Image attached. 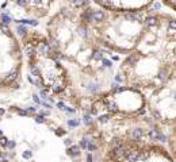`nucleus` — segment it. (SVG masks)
I'll list each match as a JSON object with an SVG mask.
<instances>
[{
    "mask_svg": "<svg viewBox=\"0 0 176 162\" xmlns=\"http://www.w3.org/2000/svg\"><path fill=\"white\" fill-rule=\"evenodd\" d=\"M102 64L104 65L106 68H110L111 65H112V64H111V62H110V61H108V59H104V58L102 59Z\"/></svg>",
    "mask_w": 176,
    "mask_h": 162,
    "instance_id": "11",
    "label": "nucleus"
},
{
    "mask_svg": "<svg viewBox=\"0 0 176 162\" xmlns=\"http://www.w3.org/2000/svg\"><path fill=\"white\" fill-rule=\"evenodd\" d=\"M92 18H94L96 22H102L103 19H104V12H103V11H95Z\"/></svg>",
    "mask_w": 176,
    "mask_h": 162,
    "instance_id": "2",
    "label": "nucleus"
},
{
    "mask_svg": "<svg viewBox=\"0 0 176 162\" xmlns=\"http://www.w3.org/2000/svg\"><path fill=\"white\" fill-rule=\"evenodd\" d=\"M35 122H37V123H45L44 116H37V118H35Z\"/></svg>",
    "mask_w": 176,
    "mask_h": 162,
    "instance_id": "18",
    "label": "nucleus"
},
{
    "mask_svg": "<svg viewBox=\"0 0 176 162\" xmlns=\"http://www.w3.org/2000/svg\"><path fill=\"white\" fill-rule=\"evenodd\" d=\"M0 136H1V131H0Z\"/></svg>",
    "mask_w": 176,
    "mask_h": 162,
    "instance_id": "33",
    "label": "nucleus"
},
{
    "mask_svg": "<svg viewBox=\"0 0 176 162\" xmlns=\"http://www.w3.org/2000/svg\"><path fill=\"white\" fill-rule=\"evenodd\" d=\"M108 120H110V116H108V115H102V116H99L100 123H107Z\"/></svg>",
    "mask_w": 176,
    "mask_h": 162,
    "instance_id": "8",
    "label": "nucleus"
},
{
    "mask_svg": "<svg viewBox=\"0 0 176 162\" xmlns=\"http://www.w3.org/2000/svg\"><path fill=\"white\" fill-rule=\"evenodd\" d=\"M1 19H3V22H4V23H8V22L11 20V19H10V18H8L7 15H4V14L1 15Z\"/></svg>",
    "mask_w": 176,
    "mask_h": 162,
    "instance_id": "20",
    "label": "nucleus"
},
{
    "mask_svg": "<svg viewBox=\"0 0 176 162\" xmlns=\"http://www.w3.org/2000/svg\"><path fill=\"white\" fill-rule=\"evenodd\" d=\"M84 122L87 124H89L91 123V116H89V115H85V116H84Z\"/></svg>",
    "mask_w": 176,
    "mask_h": 162,
    "instance_id": "23",
    "label": "nucleus"
},
{
    "mask_svg": "<svg viewBox=\"0 0 176 162\" xmlns=\"http://www.w3.org/2000/svg\"><path fill=\"white\" fill-rule=\"evenodd\" d=\"M145 23H146V26L153 27V26H156V23H157V18H156V16H148L146 20H145Z\"/></svg>",
    "mask_w": 176,
    "mask_h": 162,
    "instance_id": "3",
    "label": "nucleus"
},
{
    "mask_svg": "<svg viewBox=\"0 0 176 162\" xmlns=\"http://www.w3.org/2000/svg\"><path fill=\"white\" fill-rule=\"evenodd\" d=\"M7 146H8L10 149H12V147H15V143H14V142H8V143H7Z\"/></svg>",
    "mask_w": 176,
    "mask_h": 162,
    "instance_id": "27",
    "label": "nucleus"
},
{
    "mask_svg": "<svg viewBox=\"0 0 176 162\" xmlns=\"http://www.w3.org/2000/svg\"><path fill=\"white\" fill-rule=\"evenodd\" d=\"M68 124H69V126H72V127H75V126H77V124H79V122H77V120H69V122H68Z\"/></svg>",
    "mask_w": 176,
    "mask_h": 162,
    "instance_id": "21",
    "label": "nucleus"
},
{
    "mask_svg": "<svg viewBox=\"0 0 176 162\" xmlns=\"http://www.w3.org/2000/svg\"><path fill=\"white\" fill-rule=\"evenodd\" d=\"M41 95H42V97H46V91H41Z\"/></svg>",
    "mask_w": 176,
    "mask_h": 162,
    "instance_id": "31",
    "label": "nucleus"
},
{
    "mask_svg": "<svg viewBox=\"0 0 176 162\" xmlns=\"http://www.w3.org/2000/svg\"><path fill=\"white\" fill-rule=\"evenodd\" d=\"M56 134H57V135H64V134H65V131H62V128H58L57 131H56Z\"/></svg>",
    "mask_w": 176,
    "mask_h": 162,
    "instance_id": "25",
    "label": "nucleus"
},
{
    "mask_svg": "<svg viewBox=\"0 0 176 162\" xmlns=\"http://www.w3.org/2000/svg\"><path fill=\"white\" fill-rule=\"evenodd\" d=\"M168 27H169V30H176V20H171Z\"/></svg>",
    "mask_w": 176,
    "mask_h": 162,
    "instance_id": "10",
    "label": "nucleus"
},
{
    "mask_svg": "<svg viewBox=\"0 0 176 162\" xmlns=\"http://www.w3.org/2000/svg\"><path fill=\"white\" fill-rule=\"evenodd\" d=\"M18 4L19 5H26L27 3H26V1H18Z\"/></svg>",
    "mask_w": 176,
    "mask_h": 162,
    "instance_id": "30",
    "label": "nucleus"
},
{
    "mask_svg": "<svg viewBox=\"0 0 176 162\" xmlns=\"http://www.w3.org/2000/svg\"><path fill=\"white\" fill-rule=\"evenodd\" d=\"M31 155H33V154H31V151H24V153H23V158H26V159H28V158H31Z\"/></svg>",
    "mask_w": 176,
    "mask_h": 162,
    "instance_id": "14",
    "label": "nucleus"
},
{
    "mask_svg": "<svg viewBox=\"0 0 176 162\" xmlns=\"http://www.w3.org/2000/svg\"><path fill=\"white\" fill-rule=\"evenodd\" d=\"M14 78H16V73L15 72H12V73L8 74V80H14Z\"/></svg>",
    "mask_w": 176,
    "mask_h": 162,
    "instance_id": "22",
    "label": "nucleus"
},
{
    "mask_svg": "<svg viewBox=\"0 0 176 162\" xmlns=\"http://www.w3.org/2000/svg\"><path fill=\"white\" fill-rule=\"evenodd\" d=\"M18 113H19V115H22V116H26V115H27V111H22V109H19V111H18Z\"/></svg>",
    "mask_w": 176,
    "mask_h": 162,
    "instance_id": "26",
    "label": "nucleus"
},
{
    "mask_svg": "<svg viewBox=\"0 0 176 162\" xmlns=\"http://www.w3.org/2000/svg\"><path fill=\"white\" fill-rule=\"evenodd\" d=\"M26 53H27V55L33 57V55H34V49L33 47H27V49H26Z\"/></svg>",
    "mask_w": 176,
    "mask_h": 162,
    "instance_id": "13",
    "label": "nucleus"
},
{
    "mask_svg": "<svg viewBox=\"0 0 176 162\" xmlns=\"http://www.w3.org/2000/svg\"><path fill=\"white\" fill-rule=\"evenodd\" d=\"M142 135H144V131L141 128H136V130L132 131V136H133L134 140H140L141 138H142Z\"/></svg>",
    "mask_w": 176,
    "mask_h": 162,
    "instance_id": "1",
    "label": "nucleus"
},
{
    "mask_svg": "<svg viewBox=\"0 0 176 162\" xmlns=\"http://www.w3.org/2000/svg\"><path fill=\"white\" fill-rule=\"evenodd\" d=\"M87 149L89 151H94V150H96V145H95V143H88Z\"/></svg>",
    "mask_w": 176,
    "mask_h": 162,
    "instance_id": "12",
    "label": "nucleus"
},
{
    "mask_svg": "<svg viewBox=\"0 0 176 162\" xmlns=\"http://www.w3.org/2000/svg\"><path fill=\"white\" fill-rule=\"evenodd\" d=\"M57 107H58V108H60V109H65V111H66V107H65V105H64V103H57Z\"/></svg>",
    "mask_w": 176,
    "mask_h": 162,
    "instance_id": "24",
    "label": "nucleus"
},
{
    "mask_svg": "<svg viewBox=\"0 0 176 162\" xmlns=\"http://www.w3.org/2000/svg\"><path fill=\"white\" fill-rule=\"evenodd\" d=\"M31 73H33L34 76H38L39 74V70L35 68V66H31Z\"/></svg>",
    "mask_w": 176,
    "mask_h": 162,
    "instance_id": "15",
    "label": "nucleus"
},
{
    "mask_svg": "<svg viewBox=\"0 0 176 162\" xmlns=\"http://www.w3.org/2000/svg\"><path fill=\"white\" fill-rule=\"evenodd\" d=\"M28 112H35V108L30 107V108H28V111H27V113H28Z\"/></svg>",
    "mask_w": 176,
    "mask_h": 162,
    "instance_id": "28",
    "label": "nucleus"
},
{
    "mask_svg": "<svg viewBox=\"0 0 176 162\" xmlns=\"http://www.w3.org/2000/svg\"><path fill=\"white\" fill-rule=\"evenodd\" d=\"M7 143H8V142H7V138H4V136H1V138H0V145L7 146Z\"/></svg>",
    "mask_w": 176,
    "mask_h": 162,
    "instance_id": "16",
    "label": "nucleus"
},
{
    "mask_svg": "<svg viewBox=\"0 0 176 162\" xmlns=\"http://www.w3.org/2000/svg\"><path fill=\"white\" fill-rule=\"evenodd\" d=\"M160 135L161 134H160L159 130H150V131H149V136H150L153 140H157L160 138Z\"/></svg>",
    "mask_w": 176,
    "mask_h": 162,
    "instance_id": "5",
    "label": "nucleus"
},
{
    "mask_svg": "<svg viewBox=\"0 0 176 162\" xmlns=\"http://www.w3.org/2000/svg\"><path fill=\"white\" fill-rule=\"evenodd\" d=\"M34 101H35V103H39V99H38V96H37V95H34Z\"/></svg>",
    "mask_w": 176,
    "mask_h": 162,
    "instance_id": "29",
    "label": "nucleus"
},
{
    "mask_svg": "<svg viewBox=\"0 0 176 162\" xmlns=\"http://www.w3.org/2000/svg\"><path fill=\"white\" fill-rule=\"evenodd\" d=\"M41 51L44 54H50V47L48 43H42V46H41Z\"/></svg>",
    "mask_w": 176,
    "mask_h": 162,
    "instance_id": "7",
    "label": "nucleus"
},
{
    "mask_svg": "<svg viewBox=\"0 0 176 162\" xmlns=\"http://www.w3.org/2000/svg\"><path fill=\"white\" fill-rule=\"evenodd\" d=\"M92 58H94L95 61H102V59H103V53L96 50V51L94 53V55H92Z\"/></svg>",
    "mask_w": 176,
    "mask_h": 162,
    "instance_id": "6",
    "label": "nucleus"
},
{
    "mask_svg": "<svg viewBox=\"0 0 176 162\" xmlns=\"http://www.w3.org/2000/svg\"><path fill=\"white\" fill-rule=\"evenodd\" d=\"M80 146H81L83 149H87V146H88V143H87V139H83L81 142H80Z\"/></svg>",
    "mask_w": 176,
    "mask_h": 162,
    "instance_id": "19",
    "label": "nucleus"
},
{
    "mask_svg": "<svg viewBox=\"0 0 176 162\" xmlns=\"http://www.w3.org/2000/svg\"><path fill=\"white\" fill-rule=\"evenodd\" d=\"M1 115H4V109H3V108H0V116H1Z\"/></svg>",
    "mask_w": 176,
    "mask_h": 162,
    "instance_id": "32",
    "label": "nucleus"
},
{
    "mask_svg": "<svg viewBox=\"0 0 176 162\" xmlns=\"http://www.w3.org/2000/svg\"><path fill=\"white\" fill-rule=\"evenodd\" d=\"M0 28H1V31L4 32V34H10V28L7 27V24H4V23L0 24Z\"/></svg>",
    "mask_w": 176,
    "mask_h": 162,
    "instance_id": "9",
    "label": "nucleus"
},
{
    "mask_svg": "<svg viewBox=\"0 0 176 162\" xmlns=\"http://www.w3.org/2000/svg\"><path fill=\"white\" fill-rule=\"evenodd\" d=\"M18 32H19L20 35H23V34L26 32V28H24V27H22V26H19V27H18Z\"/></svg>",
    "mask_w": 176,
    "mask_h": 162,
    "instance_id": "17",
    "label": "nucleus"
},
{
    "mask_svg": "<svg viewBox=\"0 0 176 162\" xmlns=\"http://www.w3.org/2000/svg\"><path fill=\"white\" fill-rule=\"evenodd\" d=\"M80 149L77 147V146H73V147H71V149H68V154L69 155H72V157H77L79 154H80Z\"/></svg>",
    "mask_w": 176,
    "mask_h": 162,
    "instance_id": "4",
    "label": "nucleus"
}]
</instances>
